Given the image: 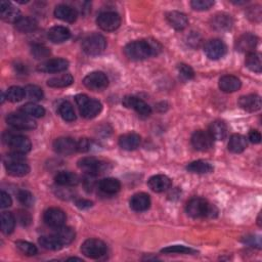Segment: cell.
<instances>
[{"label":"cell","mask_w":262,"mask_h":262,"mask_svg":"<svg viewBox=\"0 0 262 262\" xmlns=\"http://www.w3.org/2000/svg\"><path fill=\"white\" fill-rule=\"evenodd\" d=\"M249 141L252 144H259L261 142V134L257 130H251L249 132Z\"/></svg>","instance_id":"11a10c76"},{"label":"cell","mask_w":262,"mask_h":262,"mask_svg":"<svg viewBox=\"0 0 262 262\" xmlns=\"http://www.w3.org/2000/svg\"><path fill=\"white\" fill-rule=\"evenodd\" d=\"M149 187L155 192H163L171 187V179L163 174L151 176L148 182Z\"/></svg>","instance_id":"d6986e66"},{"label":"cell","mask_w":262,"mask_h":262,"mask_svg":"<svg viewBox=\"0 0 262 262\" xmlns=\"http://www.w3.org/2000/svg\"><path fill=\"white\" fill-rule=\"evenodd\" d=\"M16 218L10 212H3L1 214V230L5 234H9L15 229Z\"/></svg>","instance_id":"ab89813d"},{"label":"cell","mask_w":262,"mask_h":262,"mask_svg":"<svg viewBox=\"0 0 262 262\" xmlns=\"http://www.w3.org/2000/svg\"><path fill=\"white\" fill-rule=\"evenodd\" d=\"M6 122L12 128L20 130H33L37 127L36 122L25 114L11 113L6 117Z\"/></svg>","instance_id":"9c48e42d"},{"label":"cell","mask_w":262,"mask_h":262,"mask_svg":"<svg viewBox=\"0 0 262 262\" xmlns=\"http://www.w3.org/2000/svg\"><path fill=\"white\" fill-rule=\"evenodd\" d=\"M43 219H44V223L46 224V225L56 229V228H59L65 225L67 217L63 210H61L60 208H54V207H52V208H49L44 212Z\"/></svg>","instance_id":"7c38bea8"},{"label":"cell","mask_w":262,"mask_h":262,"mask_svg":"<svg viewBox=\"0 0 262 262\" xmlns=\"http://www.w3.org/2000/svg\"><path fill=\"white\" fill-rule=\"evenodd\" d=\"M69 62L65 59H52L48 60L37 67L39 72L43 73H60L67 70Z\"/></svg>","instance_id":"9a60e30c"},{"label":"cell","mask_w":262,"mask_h":262,"mask_svg":"<svg viewBox=\"0 0 262 262\" xmlns=\"http://www.w3.org/2000/svg\"><path fill=\"white\" fill-rule=\"evenodd\" d=\"M76 104L79 107V111L82 117L85 119H92L98 116L103 110L101 102L88 98L85 94H78L75 98Z\"/></svg>","instance_id":"3957f363"},{"label":"cell","mask_w":262,"mask_h":262,"mask_svg":"<svg viewBox=\"0 0 262 262\" xmlns=\"http://www.w3.org/2000/svg\"><path fill=\"white\" fill-rule=\"evenodd\" d=\"M122 103L126 108L134 110L137 114L142 116H150L151 113L150 107L145 101L135 96H125Z\"/></svg>","instance_id":"5bb4252c"},{"label":"cell","mask_w":262,"mask_h":262,"mask_svg":"<svg viewBox=\"0 0 262 262\" xmlns=\"http://www.w3.org/2000/svg\"><path fill=\"white\" fill-rule=\"evenodd\" d=\"M233 25L232 19L230 16L225 15V13H218L214 16L211 20L212 28L217 31H227L230 30Z\"/></svg>","instance_id":"4316f807"},{"label":"cell","mask_w":262,"mask_h":262,"mask_svg":"<svg viewBox=\"0 0 262 262\" xmlns=\"http://www.w3.org/2000/svg\"><path fill=\"white\" fill-rule=\"evenodd\" d=\"M90 150V142L86 139H81L79 142H77V151H81V153H85Z\"/></svg>","instance_id":"f5cc1de1"},{"label":"cell","mask_w":262,"mask_h":262,"mask_svg":"<svg viewBox=\"0 0 262 262\" xmlns=\"http://www.w3.org/2000/svg\"><path fill=\"white\" fill-rule=\"evenodd\" d=\"M162 47L156 40H136L128 43L124 52L132 61H143L151 56H157Z\"/></svg>","instance_id":"6da1fadb"},{"label":"cell","mask_w":262,"mask_h":262,"mask_svg":"<svg viewBox=\"0 0 262 262\" xmlns=\"http://www.w3.org/2000/svg\"><path fill=\"white\" fill-rule=\"evenodd\" d=\"M5 96L6 100L11 103H19L25 99V88H22L20 86H11L7 89Z\"/></svg>","instance_id":"b9f144b4"},{"label":"cell","mask_w":262,"mask_h":262,"mask_svg":"<svg viewBox=\"0 0 262 262\" xmlns=\"http://www.w3.org/2000/svg\"><path fill=\"white\" fill-rule=\"evenodd\" d=\"M26 96L33 102H39L43 99V91L37 85H27L25 87Z\"/></svg>","instance_id":"ee69618b"},{"label":"cell","mask_w":262,"mask_h":262,"mask_svg":"<svg viewBox=\"0 0 262 262\" xmlns=\"http://www.w3.org/2000/svg\"><path fill=\"white\" fill-rule=\"evenodd\" d=\"M209 133L212 136V139L215 141H224L227 136V127L225 123L223 121H215L213 122L210 128Z\"/></svg>","instance_id":"d6a6232c"},{"label":"cell","mask_w":262,"mask_h":262,"mask_svg":"<svg viewBox=\"0 0 262 262\" xmlns=\"http://www.w3.org/2000/svg\"><path fill=\"white\" fill-rule=\"evenodd\" d=\"M74 260L82 261V259H80V258H76V257H72V258H69V259H68V261H74Z\"/></svg>","instance_id":"6f0895ef"},{"label":"cell","mask_w":262,"mask_h":262,"mask_svg":"<svg viewBox=\"0 0 262 262\" xmlns=\"http://www.w3.org/2000/svg\"><path fill=\"white\" fill-rule=\"evenodd\" d=\"M16 29L22 33H31L37 29L38 23L34 18L22 17L16 24Z\"/></svg>","instance_id":"836d02e7"},{"label":"cell","mask_w":262,"mask_h":262,"mask_svg":"<svg viewBox=\"0 0 262 262\" xmlns=\"http://www.w3.org/2000/svg\"><path fill=\"white\" fill-rule=\"evenodd\" d=\"M21 111L27 115L33 118H41L45 115V110L43 107H41L34 103H28L22 107Z\"/></svg>","instance_id":"f35d334b"},{"label":"cell","mask_w":262,"mask_h":262,"mask_svg":"<svg viewBox=\"0 0 262 262\" xmlns=\"http://www.w3.org/2000/svg\"><path fill=\"white\" fill-rule=\"evenodd\" d=\"M187 171H189L191 173H198V174L211 173L214 170L213 166L210 163L201 161V160L189 163L187 166Z\"/></svg>","instance_id":"d590c367"},{"label":"cell","mask_w":262,"mask_h":262,"mask_svg":"<svg viewBox=\"0 0 262 262\" xmlns=\"http://www.w3.org/2000/svg\"><path fill=\"white\" fill-rule=\"evenodd\" d=\"M78 167L90 176H96L104 173L108 169V164L100 159L85 157L78 161Z\"/></svg>","instance_id":"8992f818"},{"label":"cell","mask_w":262,"mask_h":262,"mask_svg":"<svg viewBox=\"0 0 262 262\" xmlns=\"http://www.w3.org/2000/svg\"><path fill=\"white\" fill-rule=\"evenodd\" d=\"M167 21L172 28L178 31L186 29L187 26L188 25V20L185 13L175 10L167 13Z\"/></svg>","instance_id":"484cf974"},{"label":"cell","mask_w":262,"mask_h":262,"mask_svg":"<svg viewBox=\"0 0 262 262\" xmlns=\"http://www.w3.org/2000/svg\"><path fill=\"white\" fill-rule=\"evenodd\" d=\"M0 17L5 22L13 24H16L22 18L20 10L12 3L5 1V0H2L0 2Z\"/></svg>","instance_id":"ac0fdd59"},{"label":"cell","mask_w":262,"mask_h":262,"mask_svg":"<svg viewBox=\"0 0 262 262\" xmlns=\"http://www.w3.org/2000/svg\"><path fill=\"white\" fill-rule=\"evenodd\" d=\"M241 86H242V82L236 76L225 75L220 78L219 80V88L226 93L237 91L241 88Z\"/></svg>","instance_id":"7402d4cb"},{"label":"cell","mask_w":262,"mask_h":262,"mask_svg":"<svg viewBox=\"0 0 262 262\" xmlns=\"http://www.w3.org/2000/svg\"><path fill=\"white\" fill-rule=\"evenodd\" d=\"M54 16H56V18H58L61 21L68 22V23H74L77 20L78 12L75 8L71 6L61 4V5H58L56 9H54Z\"/></svg>","instance_id":"603a6c76"},{"label":"cell","mask_w":262,"mask_h":262,"mask_svg":"<svg viewBox=\"0 0 262 262\" xmlns=\"http://www.w3.org/2000/svg\"><path fill=\"white\" fill-rule=\"evenodd\" d=\"M31 53L32 56L36 59V60H45L47 58H49L50 56V49L44 45H41V44H34L32 46L31 49Z\"/></svg>","instance_id":"f6af8a7d"},{"label":"cell","mask_w":262,"mask_h":262,"mask_svg":"<svg viewBox=\"0 0 262 262\" xmlns=\"http://www.w3.org/2000/svg\"><path fill=\"white\" fill-rule=\"evenodd\" d=\"M179 77H181L184 81L191 80L195 77V72L192 70L191 67L187 64H179L177 67Z\"/></svg>","instance_id":"7dc6e473"},{"label":"cell","mask_w":262,"mask_h":262,"mask_svg":"<svg viewBox=\"0 0 262 262\" xmlns=\"http://www.w3.org/2000/svg\"><path fill=\"white\" fill-rule=\"evenodd\" d=\"M81 252L88 258L98 259L107 253V245L99 239H88L82 244Z\"/></svg>","instance_id":"52a82bcc"},{"label":"cell","mask_w":262,"mask_h":262,"mask_svg":"<svg viewBox=\"0 0 262 262\" xmlns=\"http://www.w3.org/2000/svg\"><path fill=\"white\" fill-rule=\"evenodd\" d=\"M98 26L104 31L112 32L117 30L121 25V18L115 11H105L96 19Z\"/></svg>","instance_id":"ba28073f"},{"label":"cell","mask_w":262,"mask_h":262,"mask_svg":"<svg viewBox=\"0 0 262 262\" xmlns=\"http://www.w3.org/2000/svg\"><path fill=\"white\" fill-rule=\"evenodd\" d=\"M190 5L195 10L204 11L210 9L214 5V1H212V0H192Z\"/></svg>","instance_id":"c3c4849f"},{"label":"cell","mask_w":262,"mask_h":262,"mask_svg":"<svg viewBox=\"0 0 262 262\" xmlns=\"http://www.w3.org/2000/svg\"><path fill=\"white\" fill-rule=\"evenodd\" d=\"M204 52L210 60H219L226 53V45L219 39H212L205 44Z\"/></svg>","instance_id":"8fae6325"},{"label":"cell","mask_w":262,"mask_h":262,"mask_svg":"<svg viewBox=\"0 0 262 262\" xmlns=\"http://www.w3.org/2000/svg\"><path fill=\"white\" fill-rule=\"evenodd\" d=\"M106 47L107 40L99 33L90 34L82 42V49L88 56H99L105 51Z\"/></svg>","instance_id":"5b68a950"},{"label":"cell","mask_w":262,"mask_h":262,"mask_svg":"<svg viewBox=\"0 0 262 262\" xmlns=\"http://www.w3.org/2000/svg\"><path fill=\"white\" fill-rule=\"evenodd\" d=\"M18 220H19V223L24 225V226H27V225H29L32 222V218H31V215L28 213V212H26V211H23V210H20L18 212Z\"/></svg>","instance_id":"f907efd6"},{"label":"cell","mask_w":262,"mask_h":262,"mask_svg":"<svg viewBox=\"0 0 262 262\" xmlns=\"http://www.w3.org/2000/svg\"><path fill=\"white\" fill-rule=\"evenodd\" d=\"M54 237H56L64 246L70 245L74 239H75V231L73 228L69 226H61L59 228H56L54 231Z\"/></svg>","instance_id":"4dcf8cb0"},{"label":"cell","mask_w":262,"mask_h":262,"mask_svg":"<svg viewBox=\"0 0 262 262\" xmlns=\"http://www.w3.org/2000/svg\"><path fill=\"white\" fill-rule=\"evenodd\" d=\"M11 204L12 200L10 196L5 191H1V194H0V207H1L2 209L8 208V207L11 206Z\"/></svg>","instance_id":"816d5d0a"},{"label":"cell","mask_w":262,"mask_h":262,"mask_svg":"<svg viewBox=\"0 0 262 262\" xmlns=\"http://www.w3.org/2000/svg\"><path fill=\"white\" fill-rule=\"evenodd\" d=\"M246 67L249 69L250 71L255 73H261L262 71V63H261V56L257 52L248 53L246 60H245Z\"/></svg>","instance_id":"8d00e7d4"},{"label":"cell","mask_w":262,"mask_h":262,"mask_svg":"<svg viewBox=\"0 0 262 262\" xmlns=\"http://www.w3.org/2000/svg\"><path fill=\"white\" fill-rule=\"evenodd\" d=\"M39 244L41 247L44 248L46 250H51V251H58L61 250L64 247V245L54 237V234L51 236H43L39 239Z\"/></svg>","instance_id":"74e56055"},{"label":"cell","mask_w":262,"mask_h":262,"mask_svg":"<svg viewBox=\"0 0 262 262\" xmlns=\"http://www.w3.org/2000/svg\"><path fill=\"white\" fill-rule=\"evenodd\" d=\"M53 149L60 155L69 156L77 151V143L70 137H60L54 141Z\"/></svg>","instance_id":"2e32d148"},{"label":"cell","mask_w":262,"mask_h":262,"mask_svg":"<svg viewBox=\"0 0 262 262\" xmlns=\"http://www.w3.org/2000/svg\"><path fill=\"white\" fill-rule=\"evenodd\" d=\"M74 82V78L71 74H64L58 77H52L48 79L47 85L52 88H63L70 86Z\"/></svg>","instance_id":"e575fe53"},{"label":"cell","mask_w":262,"mask_h":262,"mask_svg":"<svg viewBox=\"0 0 262 262\" xmlns=\"http://www.w3.org/2000/svg\"><path fill=\"white\" fill-rule=\"evenodd\" d=\"M16 246L18 248V250L23 253L26 256H34L37 254L38 250H37V247L35 245H33L30 242H27V241H17L16 242Z\"/></svg>","instance_id":"7bdbcfd3"},{"label":"cell","mask_w":262,"mask_h":262,"mask_svg":"<svg viewBox=\"0 0 262 262\" xmlns=\"http://www.w3.org/2000/svg\"><path fill=\"white\" fill-rule=\"evenodd\" d=\"M47 37L53 43H63L71 37V32L66 27L54 26L49 29Z\"/></svg>","instance_id":"44dd1931"},{"label":"cell","mask_w":262,"mask_h":262,"mask_svg":"<svg viewBox=\"0 0 262 262\" xmlns=\"http://www.w3.org/2000/svg\"><path fill=\"white\" fill-rule=\"evenodd\" d=\"M162 253L165 254H173V253H178V254H190V253H195V251L190 249V248H187L183 245H174V246H169L167 248H164V249L161 250Z\"/></svg>","instance_id":"bcb514c9"},{"label":"cell","mask_w":262,"mask_h":262,"mask_svg":"<svg viewBox=\"0 0 262 262\" xmlns=\"http://www.w3.org/2000/svg\"><path fill=\"white\" fill-rule=\"evenodd\" d=\"M239 106L247 112H257L261 109V99L257 94H248L241 96Z\"/></svg>","instance_id":"ffe728a7"},{"label":"cell","mask_w":262,"mask_h":262,"mask_svg":"<svg viewBox=\"0 0 262 262\" xmlns=\"http://www.w3.org/2000/svg\"><path fill=\"white\" fill-rule=\"evenodd\" d=\"M257 44H258V38L255 35L251 33H245L237 39L236 48L237 50L248 54L254 52Z\"/></svg>","instance_id":"e0dca14e"},{"label":"cell","mask_w":262,"mask_h":262,"mask_svg":"<svg viewBox=\"0 0 262 262\" xmlns=\"http://www.w3.org/2000/svg\"><path fill=\"white\" fill-rule=\"evenodd\" d=\"M6 171L9 175L15 177H23L30 172V167L25 162H11L5 164Z\"/></svg>","instance_id":"83f0119b"},{"label":"cell","mask_w":262,"mask_h":262,"mask_svg":"<svg viewBox=\"0 0 262 262\" xmlns=\"http://www.w3.org/2000/svg\"><path fill=\"white\" fill-rule=\"evenodd\" d=\"M187 212L192 218H214L217 216L216 207L203 198H192L187 205Z\"/></svg>","instance_id":"7a4b0ae2"},{"label":"cell","mask_w":262,"mask_h":262,"mask_svg":"<svg viewBox=\"0 0 262 262\" xmlns=\"http://www.w3.org/2000/svg\"><path fill=\"white\" fill-rule=\"evenodd\" d=\"M141 142L142 140L139 134L134 133V132H130V133L123 134L122 136H120L119 146L125 150H134L140 147Z\"/></svg>","instance_id":"d4e9b609"},{"label":"cell","mask_w":262,"mask_h":262,"mask_svg":"<svg viewBox=\"0 0 262 262\" xmlns=\"http://www.w3.org/2000/svg\"><path fill=\"white\" fill-rule=\"evenodd\" d=\"M99 187H100V189L103 192H105V194L114 195V194H117V192L120 190L121 184L118 179L109 177V178L102 179L99 184Z\"/></svg>","instance_id":"f546056e"},{"label":"cell","mask_w":262,"mask_h":262,"mask_svg":"<svg viewBox=\"0 0 262 262\" xmlns=\"http://www.w3.org/2000/svg\"><path fill=\"white\" fill-rule=\"evenodd\" d=\"M228 150L233 154H240L247 148V140L246 137L240 134H233L230 136L228 142Z\"/></svg>","instance_id":"1f68e13d"},{"label":"cell","mask_w":262,"mask_h":262,"mask_svg":"<svg viewBox=\"0 0 262 262\" xmlns=\"http://www.w3.org/2000/svg\"><path fill=\"white\" fill-rule=\"evenodd\" d=\"M54 181H56V184L59 186L74 187L79 184V176L73 172L61 171L57 174Z\"/></svg>","instance_id":"f1b7e54d"},{"label":"cell","mask_w":262,"mask_h":262,"mask_svg":"<svg viewBox=\"0 0 262 262\" xmlns=\"http://www.w3.org/2000/svg\"><path fill=\"white\" fill-rule=\"evenodd\" d=\"M3 142L9 147L13 151L20 154L29 153L32 148V144L28 137L21 134H13L10 132H5L3 134Z\"/></svg>","instance_id":"277c9868"},{"label":"cell","mask_w":262,"mask_h":262,"mask_svg":"<svg viewBox=\"0 0 262 262\" xmlns=\"http://www.w3.org/2000/svg\"><path fill=\"white\" fill-rule=\"evenodd\" d=\"M59 113L61 117L67 122H73L76 120V115H75L73 106L69 102H63L60 105Z\"/></svg>","instance_id":"60d3db41"},{"label":"cell","mask_w":262,"mask_h":262,"mask_svg":"<svg viewBox=\"0 0 262 262\" xmlns=\"http://www.w3.org/2000/svg\"><path fill=\"white\" fill-rule=\"evenodd\" d=\"M83 84L92 91H102L108 87L109 78L103 72H92L83 79Z\"/></svg>","instance_id":"30bf717a"},{"label":"cell","mask_w":262,"mask_h":262,"mask_svg":"<svg viewBox=\"0 0 262 262\" xmlns=\"http://www.w3.org/2000/svg\"><path fill=\"white\" fill-rule=\"evenodd\" d=\"M213 139L209 132L198 130L191 136V145L197 150L206 151L213 147Z\"/></svg>","instance_id":"4fadbf2b"},{"label":"cell","mask_w":262,"mask_h":262,"mask_svg":"<svg viewBox=\"0 0 262 262\" xmlns=\"http://www.w3.org/2000/svg\"><path fill=\"white\" fill-rule=\"evenodd\" d=\"M245 243L250 245L251 247H256L258 248V249H260L261 248V240H260V237H247L245 239Z\"/></svg>","instance_id":"db71d44e"},{"label":"cell","mask_w":262,"mask_h":262,"mask_svg":"<svg viewBox=\"0 0 262 262\" xmlns=\"http://www.w3.org/2000/svg\"><path fill=\"white\" fill-rule=\"evenodd\" d=\"M76 206L80 209H87V208H90V207L92 206V202L82 199V200L76 201Z\"/></svg>","instance_id":"9f6ffc18"},{"label":"cell","mask_w":262,"mask_h":262,"mask_svg":"<svg viewBox=\"0 0 262 262\" xmlns=\"http://www.w3.org/2000/svg\"><path fill=\"white\" fill-rule=\"evenodd\" d=\"M18 199L20 203L26 207H32L34 205V196L28 190H20Z\"/></svg>","instance_id":"681fc988"},{"label":"cell","mask_w":262,"mask_h":262,"mask_svg":"<svg viewBox=\"0 0 262 262\" xmlns=\"http://www.w3.org/2000/svg\"><path fill=\"white\" fill-rule=\"evenodd\" d=\"M150 206V198L146 192L134 195L130 200V208L136 212L147 211Z\"/></svg>","instance_id":"cb8c5ba5"}]
</instances>
